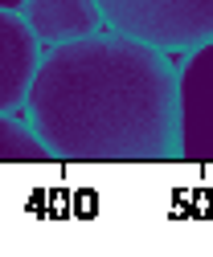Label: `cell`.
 Masks as SVG:
<instances>
[{
    "mask_svg": "<svg viewBox=\"0 0 213 257\" xmlns=\"http://www.w3.org/2000/svg\"><path fill=\"white\" fill-rule=\"evenodd\" d=\"M176 110H180V159L213 164V41L180 57Z\"/></svg>",
    "mask_w": 213,
    "mask_h": 257,
    "instance_id": "3",
    "label": "cell"
},
{
    "mask_svg": "<svg viewBox=\"0 0 213 257\" xmlns=\"http://www.w3.org/2000/svg\"><path fill=\"white\" fill-rule=\"evenodd\" d=\"M103 29L185 57L213 41V0H95Z\"/></svg>",
    "mask_w": 213,
    "mask_h": 257,
    "instance_id": "2",
    "label": "cell"
},
{
    "mask_svg": "<svg viewBox=\"0 0 213 257\" xmlns=\"http://www.w3.org/2000/svg\"><path fill=\"white\" fill-rule=\"evenodd\" d=\"M21 21L29 25V33L37 37L41 49L90 37V33L103 29V17H99L95 0H25Z\"/></svg>",
    "mask_w": 213,
    "mask_h": 257,
    "instance_id": "5",
    "label": "cell"
},
{
    "mask_svg": "<svg viewBox=\"0 0 213 257\" xmlns=\"http://www.w3.org/2000/svg\"><path fill=\"white\" fill-rule=\"evenodd\" d=\"M21 5H25V0H0V9H5V13H21Z\"/></svg>",
    "mask_w": 213,
    "mask_h": 257,
    "instance_id": "7",
    "label": "cell"
},
{
    "mask_svg": "<svg viewBox=\"0 0 213 257\" xmlns=\"http://www.w3.org/2000/svg\"><path fill=\"white\" fill-rule=\"evenodd\" d=\"M21 114L62 164L180 159L172 57L111 29L41 49Z\"/></svg>",
    "mask_w": 213,
    "mask_h": 257,
    "instance_id": "1",
    "label": "cell"
},
{
    "mask_svg": "<svg viewBox=\"0 0 213 257\" xmlns=\"http://www.w3.org/2000/svg\"><path fill=\"white\" fill-rule=\"evenodd\" d=\"M37 61H41V45L29 33V25L21 21V13L0 9V110L5 114L25 110Z\"/></svg>",
    "mask_w": 213,
    "mask_h": 257,
    "instance_id": "4",
    "label": "cell"
},
{
    "mask_svg": "<svg viewBox=\"0 0 213 257\" xmlns=\"http://www.w3.org/2000/svg\"><path fill=\"white\" fill-rule=\"evenodd\" d=\"M45 143L33 135L25 114H5L0 110V164H49Z\"/></svg>",
    "mask_w": 213,
    "mask_h": 257,
    "instance_id": "6",
    "label": "cell"
}]
</instances>
